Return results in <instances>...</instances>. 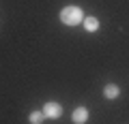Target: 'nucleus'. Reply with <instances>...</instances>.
Returning a JSON list of instances; mask_svg holds the SVG:
<instances>
[{
    "mask_svg": "<svg viewBox=\"0 0 129 124\" xmlns=\"http://www.w3.org/2000/svg\"><path fill=\"white\" fill-rule=\"evenodd\" d=\"M118 94H120V90H118V86H114V83L106 86V90H103V96L106 98H116Z\"/></svg>",
    "mask_w": 129,
    "mask_h": 124,
    "instance_id": "5",
    "label": "nucleus"
},
{
    "mask_svg": "<svg viewBox=\"0 0 129 124\" xmlns=\"http://www.w3.org/2000/svg\"><path fill=\"white\" fill-rule=\"evenodd\" d=\"M60 22L67 24V26H78L82 22V9H78V7H64L60 11Z\"/></svg>",
    "mask_w": 129,
    "mask_h": 124,
    "instance_id": "1",
    "label": "nucleus"
},
{
    "mask_svg": "<svg viewBox=\"0 0 129 124\" xmlns=\"http://www.w3.org/2000/svg\"><path fill=\"white\" fill-rule=\"evenodd\" d=\"M71 118H73L75 124H84V122L88 120V111H86V107H78V109L73 111V115H71Z\"/></svg>",
    "mask_w": 129,
    "mask_h": 124,
    "instance_id": "3",
    "label": "nucleus"
},
{
    "mask_svg": "<svg viewBox=\"0 0 129 124\" xmlns=\"http://www.w3.org/2000/svg\"><path fill=\"white\" fill-rule=\"evenodd\" d=\"M43 118H45L43 111H32V113H30V124H41Z\"/></svg>",
    "mask_w": 129,
    "mask_h": 124,
    "instance_id": "6",
    "label": "nucleus"
},
{
    "mask_svg": "<svg viewBox=\"0 0 129 124\" xmlns=\"http://www.w3.org/2000/svg\"><path fill=\"white\" fill-rule=\"evenodd\" d=\"M60 113H62V107H60L58 103H47V105L43 107V115H45V118H50V120L60 118Z\"/></svg>",
    "mask_w": 129,
    "mask_h": 124,
    "instance_id": "2",
    "label": "nucleus"
},
{
    "mask_svg": "<svg viewBox=\"0 0 129 124\" xmlns=\"http://www.w3.org/2000/svg\"><path fill=\"white\" fill-rule=\"evenodd\" d=\"M84 28H86L88 32L99 30V19H97V17H86V19H84Z\"/></svg>",
    "mask_w": 129,
    "mask_h": 124,
    "instance_id": "4",
    "label": "nucleus"
}]
</instances>
